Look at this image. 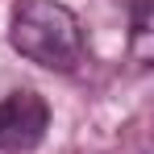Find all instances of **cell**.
Listing matches in <instances>:
<instances>
[{
	"mask_svg": "<svg viewBox=\"0 0 154 154\" xmlns=\"http://www.w3.org/2000/svg\"><path fill=\"white\" fill-rule=\"evenodd\" d=\"M8 42L21 58L46 71H75L83 63V25L58 0H17Z\"/></svg>",
	"mask_w": 154,
	"mask_h": 154,
	"instance_id": "1",
	"label": "cell"
},
{
	"mask_svg": "<svg viewBox=\"0 0 154 154\" xmlns=\"http://www.w3.org/2000/svg\"><path fill=\"white\" fill-rule=\"evenodd\" d=\"M50 129V104L33 88H17L0 100V150L4 154H29L46 142Z\"/></svg>",
	"mask_w": 154,
	"mask_h": 154,
	"instance_id": "2",
	"label": "cell"
},
{
	"mask_svg": "<svg viewBox=\"0 0 154 154\" xmlns=\"http://www.w3.org/2000/svg\"><path fill=\"white\" fill-rule=\"evenodd\" d=\"M150 4L154 0H133L129 21H133V54L146 58V38H150Z\"/></svg>",
	"mask_w": 154,
	"mask_h": 154,
	"instance_id": "3",
	"label": "cell"
}]
</instances>
